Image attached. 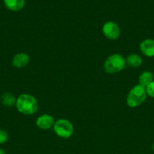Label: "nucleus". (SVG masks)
<instances>
[{
  "instance_id": "obj_3",
  "label": "nucleus",
  "mask_w": 154,
  "mask_h": 154,
  "mask_svg": "<svg viewBox=\"0 0 154 154\" xmlns=\"http://www.w3.org/2000/svg\"><path fill=\"white\" fill-rule=\"evenodd\" d=\"M125 66V60L119 54L109 56L104 64V69L107 73L115 74L121 72Z\"/></svg>"
},
{
  "instance_id": "obj_1",
  "label": "nucleus",
  "mask_w": 154,
  "mask_h": 154,
  "mask_svg": "<svg viewBox=\"0 0 154 154\" xmlns=\"http://www.w3.org/2000/svg\"><path fill=\"white\" fill-rule=\"evenodd\" d=\"M15 106L21 114L24 115H32L37 111L39 104L34 96L24 93L17 99Z\"/></svg>"
},
{
  "instance_id": "obj_11",
  "label": "nucleus",
  "mask_w": 154,
  "mask_h": 154,
  "mask_svg": "<svg viewBox=\"0 0 154 154\" xmlns=\"http://www.w3.org/2000/svg\"><path fill=\"white\" fill-rule=\"evenodd\" d=\"M143 63L142 58L139 55L135 54H130L128 56L125 60V63L128 65V66L132 68H137L140 66Z\"/></svg>"
},
{
  "instance_id": "obj_8",
  "label": "nucleus",
  "mask_w": 154,
  "mask_h": 154,
  "mask_svg": "<svg viewBox=\"0 0 154 154\" xmlns=\"http://www.w3.org/2000/svg\"><path fill=\"white\" fill-rule=\"evenodd\" d=\"M30 62V57L25 53H19L14 55L12 59V65L14 67L21 69L27 66Z\"/></svg>"
},
{
  "instance_id": "obj_9",
  "label": "nucleus",
  "mask_w": 154,
  "mask_h": 154,
  "mask_svg": "<svg viewBox=\"0 0 154 154\" xmlns=\"http://www.w3.org/2000/svg\"><path fill=\"white\" fill-rule=\"evenodd\" d=\"M25 0H4L5 6L12 11H18L25 6Z\"/></svg>"
},
{
  "instance_id": "obj_16",
  "label": "nucleus",
  "mask_w": 154,
  "mask_h": 154,
  "mask_svg": "<svg viewBox=\"0 0 154 154\" xmlns=\"http://www.w3.org/2000/svg\"><path fill=\"white\" fill-rule=\"evenodd\" d=\"M152 150H153V152H154V143L152 144Z\"/></svg>"
},
{
  "instance_id": "obj_10",
  "label": "nucleus",
  "mask_w": 154,
  "mask_h": 154,
  "mask_svg": "<svg viewBox=\"0 0 154 154\" xmlns=\"http://www.w3.org/2000/svg\"><path fill=\"white\" fill-rule=\"evenodd\" d=\"M152 81H153V75L152 72H149V71H145V72H142L140 75L139 76L138 82L139 84L146 88Z\"/></svg>"
},
{
  "instance_id": "obj_5",
  "label": "nucleus",
  "mask_w": 154,
  "mask_h": 154,
  "mask_svg": "<svg viewBox=\"0 0 154 154\" xmlns=\"http://www.w3.org/2000/svg\"><path fill=\"white\" fill-rule=\"evenodd\" d=\"M102 32L104 36L110 40H116L120 35V28L113 21L106 22L103 26Z\"/></svg>"
},
{
  "instance_id": "obj_12",
  "label": "nucleus",
  "mask_w": 154,
  "mask_h": 154,
  "mask_svg": "<svg viewBox=\"0 0 154 154\" xmlns=\"http://www.w3.org/2000/svg\"><path fill=\"white\" fill-rule=\"evenodd\" d=\"M17 99L11 93H4L1 96V102L5 106L12 107L16 104Z\"/></svg>"
},
{
  "instance_id": "obj_2",
  "label": "nucleus",
  "mask_w": 154,
  "mask_h": 154,
  "mask_svg": "<svg viewBox=\"0 0 154 154\" xmlns=\"http://www.w3.org/2000/svg\"><path fill=\"white\" fill-rule=\"evenodd\" d=\"M146 96V88L140 84L135 85L130 90L127 96V105L130 108H137L144 102Z\"/></svg>"
},
{
  "instance_id": "obj_13",
  "label": "nucleus",
  "mask_w": 154,
  "mask_h": 154,
  "mask_svg": "<svg viewBox=\"0 0 154 154\" xmlns=\"http://www.w3.org/2000/svg\"><path fill=\"white\" fill-rule=\"evenodd\" d=\"M146 91L147 96H150L151 98H154V81L146 87Z\"/></svg>"
},
{
  "instance_id": "obj_4",
  "label": "nucleus",
  "mask_w": 154,
  "mask_h": 154,
  "mask_svg": "<svg viewBox=\"0 0 154 154\" xmlns=\"http://www.w3.org/2000/svg\"><path fill=\"white\" fill-rule=\"evenodd\" d=\"M53 129L56 135L62 138H69L74 132L72 123L66 119H60L54 122Z\"/></svg>"
},
{
  "instance_id": "obj_15",
  "label": "nucleus",
  "mask_w": 154,
  "mask_h": 154,
  "mask_svg": "<svg viewBox=\"0 0 154 154\" xmlns=\"http://www.w3.org/2000/svg\"><path fill=\"white\" fill-rule=\"evenodd\" d=\"M0 154H6V153L2 150V149L0 148Z\"/></svg>"
},
{
  "instance_id": "obj_7",
  "label": "nucleus",
  "mask_w": 154,
  "mask_h": 154,
  "mask_svg": "<svg viewBox=\"0 0 154 154\" xmlns=\"http://www.w3.org/2000/svg\"><path fill=\"white\" fill-rule=\"evenodd\" d=\"M140 50L142 54L148 57H154V40L147 38L140 44Z\"/></svg>"
},
{
  "instance_id": "obj_14",
  "label": "nucleus",
  "mask_w": 154,
  "mask_h": 154,
  "mask_svg": "<svg viewBox=\"0 0 154 154\" xmlns=\"http://www.w3.org/2000/svg\"><path fill=\"white\" fill-rule=\"evenodd\" d=\"M8 139V135L5 130L0 129V144H5Z\"/></svg>"
},
{
  "instance_id": "obj_6",
  "label": "nucleus",
  "mask_w": 154,
  "mask_h": 154,
  "mask_svg": "<svg viewBox=\"0 0 154 154\" xmlns=\"http://www.w3.org/2000/svg\"><path fill=\"white\" fill-rule=\"evenodd\" d=\"M54 124V119L49 114H42L39 116L36 120V126L41 129H48L53 127Z\"/></svg>"
}]
</instances>
